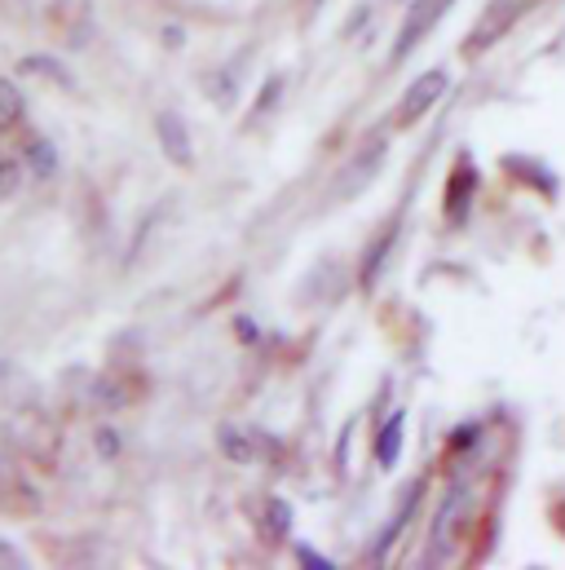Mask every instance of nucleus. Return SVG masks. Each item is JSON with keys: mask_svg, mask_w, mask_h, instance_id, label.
I'll return each mask as SVG.
<instances>
[{"mask_svg": "<svg viewBox=\"0 0 565 570\" xmlns=\"http://www.w3.org/2000/svg\"><path fill=\"white\" fill-rule=\"evenodd\" d=\"M468 504H473V495H468V487H464V482H455V487L442 495V509H437V518H433L428 562H437V558H450V549H455V535H459V527H464V518H468Z\"/></svg>", "mask_w": 565, "mask_h": 570, "instance_id": "obj_1", "label": "nucleus"}, {"mask_svg": "<svg viewBox=\"0 0 565 570\" xmlns=\"http://www.w3.org/2000/svg\"><path fill=\"white\" fill-rule=\"evenodd\" d=\"M450 89V71L446 67H433V71H424V76H416L412 85H407V94H403V102H398V125L407 129V125H416V120H424L433 107H437V98Z\"/></svg>", "mask_w": 565, "mask_h": 570, "instance_id": "obj_2", "label": "nucleus"}, {"mask_svg": "<svg viewBox=\"0 0 565 570\" xmlns=\"http://www.w3.org/2000/svg\"><path fill=\"white\" fill-rule=\"evenodd\" d=\"M217 446H221V455H226V460H235V464L275 460V455L282 451L279 438H270V433H261V429H239V425H221Z\"/></svg>", "mask_w": 565, "mask_h": 570, "instance_id": "obj_3", "label": "nucleus"}, {"mask_svg": "<svg viewBox=\"0 0 565 570\" xmlns=\"http://www.w3.org/2000/svg\"><path fill=\"white\" fill-rule=\"evenodd\" d=\"M526 9H531V0H490V4H486V13L473 22V36H468V45H464V49H468V53L490 49V45H495V40H499V36H504V31L526 13Z\"/></svg>", "mask_w": 565, "mask_h": 570, "instance_id": "obj_4", "label": "nucleus"}, {"mask_svg": "<svg viewBox=\"0 0 565 570\" xmlns=\"http://www.w3.org/2000/svg\"><path fill=\"white\" fill-rule=\"evenodd\" d=\"M155 138H159V150L177 164V168H190L195 164V146H190V129L177 111H159L155 116Z\"/></svg>", "mask_w": 565, "mask_h": 570, "instance_id": "obj_5", "label": "nucleus"}, {"mask_svg": "<svg viewBox=\"0 0 565 570\" xmlns=\"http://www.w3.org/2000/svg\"><path fill=\"white\" fill-rule=\"evenodd\" d=\"M385 155H389V142L385 138H376L371 146H363L358 155H354V164L340 173V186H336V195L340 199H349V195H358L376 173H380V164H385Z\"/></svg>", "mask_w": 565, "mask_h": 570, "instance_id": "obj_6", "label": "nucleus"}, {"mask_svg": "<svg viewBox=\"0 0 565 570\" xmlns=\"http://www.w3.org/2000/svg\"><path fill=\"white\" fill-rule=\"evenodd\" d=\"M450 4H455V0H416V4H412V18H407V27H403V36H398V45H394V58H407L424 40V31H428Z\"/></svg>", "mask_w": 565, "mask_h": 570, "instance_id": "obj_7", "label": "nucleus"}, {"mask_svg": "<svg viewBox=\"0 0 565 570\" xmlns=\"http://www.w3.org/2000/svg\"><path fill=\"white\" fill-rule=\"evenodd\" d=\"M473 195H477V168H473L468 155H464V159L455 164V173H450V186H446V217H450V222H464Z\"/></svg>", "mask_w": 565, "mask_h": 570, "instance_id": "obj_8", "label": "nucleus"}, {"mask_svg": "<svg viewBox=\"0 0 565 570\" xmlns=\"http://www.w3.org/2000/svg\"><path fill=\"white\" fill-rule=\"evenodd\" d=\"M403 438H407V416L403 412H394L385 429L376 433V464L380 469H394L398 464V455H403Z\"/></svg>", "mask_w": 565, "mask_h": 570, "instance_id": "obj_9", "label": "nucleus"}, {"mask_svg": "<svg viewBox=\"0 0 565 570\" xmlns=\"http://www.w3.org/2000/svg\"><path fill=\"white\" fill-rule=\"evenodd\" d=\"M420 491H424V487H420V482H416V487L407 491V500L398 504V513H394V522L385 527V535H380V540H376V549H371V558H376V562H385V558H389V549L398 544V535H403V527H407V522H412V513H416V500H420Z\"/></svg>", "mask_w": 565, "mask_h": 570, "instance_id": "obj_10", "label": "nucleus"}, {"mask_svg": "<svg viewBox=\"0 0 565 570\" xmlns=\"http://www.w3.org/2000/svg\"><path fill=\"white\" fill-rule=\"evenodd\" d=\"M394 239H398V226H389V230L371 244V253H367V262H363V271H358V284L363 287H376L380 271H385V262H389V253H394Z\"/></svg>", "mask_w": 565, "mask_h": 570, "instance_id": "obj_11", "label": "nucleus"}, {"mask_svg": "<svg viewBox=\"0 0 565 570\" xmlns=\"http://www.w3.org/2000/svg\"><path fill=\"white\" fill-rule=\"evenodd\" d=\"M22 159H27V168H31L40 181H49V177L58 173V150H53V142H49V138H27V146H22Z\"/></svg>", "mask_w": 565, "mask_h": 570, "instance_id": "obj_12", "label": "nucleus"}, {"mask_svg": "<svg viewBox=\"0 0 565 570\" xmlns=\"http://www.w3.org/2000/svg\"><path fill=\"white\" fill-rule=\"evenodd\" d=\"M18 71H27V76H44V80H53V85L71 89V76H67V67H62L58 58H49V53H27V58L18 62Z\"/></svg>", "mask_w": 565, "mask_h": 570, "instance_id": "obj_13", "label": "nucleus"}, {"mask_svg": "<svg viewBox=\"0 0 565 570\" xmlns=\"http://www.w3.org/2000/svg\"><path fill=\"white\" fill-rule=\"evenodd\" d=\"M22 94H18V85L9 80V76H0V134H9L18 120H22Z\"/></svg>", "mask_w": 565, "mask_h": 570, "instance_id": "obj_14", "label": "nucleus"}, {"mask_svg": "<svg viewBox=\"0 0 565 570\" xmlns=\"http://www.w3.org/2000/svg\"><path fill=\"white\" fill-rule=\"evenodd\" d=\"M18 186H22V164H18V155L0 150V204H4V199H13V195H18Z\"/></svg>", "mask_w": 565, "mask_h": 570, "instance_id": "obj_15", "label": "nucleus"}, {"mask_svg": "<svg viewBox=\"0 0 565 570\" xmlns=\"http://www.w3.org/2000/svg\"><path fill=\"white\" fill-rule=\"evenodd\" d=\"M266 531H270L275 540H282V535L291 531V504L279 500V495H275V500H266Z\"/></svg>", "mask_w": 565, "mask_h": 570, "instance_id": "obj_16", "label": "nucleus"}, {"mask_svg": "<svg viewBox=\"0 0 565 570\" xmlns=\"http://www.w3.org/2000/svg\"><path fill=\"white\" fill-rule=\"evenodd\" d=\"M504 164H508L513 173H531V181H535L539 190H548V195H557V181H553V168H539V164H531V159H522V155H517V159L508 155Z\"/></svg>", "mask_w": 565, "mask_h": 570, "instance_id": "obj_17", "label": "nucleus"}, {"mask_svg": "<svg viewBox=\"0 0 565 570\" xmlns=\"http://www.w3.org/2000/svg\"><path fill=\"white\" fill-rule=\"evenodd\" d=\"M279 98H282V76H270V80L261 85L257 102H252V120H266V116L279 107Z\"/></svg>", "mask_w": 565, "mask_h": 570, "instance_id": "obj_18", "label": "nucleus"}, {"mask_svg": "<svg viewBox=\"0 0 565 570\" xmlns=\"http://www.w3.org/2000/svg\"><path fill=\"white\" fill-rule=\"evenodd\" d=\"M93 446H98V455H102V460H120V451H125V442H120V429L102 425V429H98V438H93Z\"/></svg>", "mask_w": 565, "mask_h": 570, "instance_id": "obj_19", "label": "nucleus"}, {"mask_svg": "<svg viewBox=\"0 0 565 570\" xmlns=\"http://www.w3.org/2000/svg\"><path fill=\"white\" fill-rule=\"evenodd\" d=\"M208 94H212V98H217L221 107H235V71H226V76H221L217 85L208 80Z\"/></svg>", "mask_w": 565, "mask_h": 570, "instance_id": "obj_20", "label": "nucleus"}, {"mask_svg": "<svg viewBox=\"0 0 565 570\" xmlns=\"http://www.w3.org/2000/svg\"><path fill=\"white\" fill-rule=\"evenodd\" d=\"M296 562H305L309 570H331V567H336L327 553H318V549H309V544H300V549H296Z\"/></svg>", "mask_w": 565, "mask_h": 570, "instance_id": "obj_21", "label": "nucleus"}, {"mask_svg": "<svg viewBox=\"0 0 565 570\" xmlns=\"http://www.w3.org/2000/svg\"><path fill=\"white\" fill-rule=\"evenodd\" d=\"M235 336H239V341H257L261 332H257V323H252L248 314H235Z\"/></svg>", "mask_w": 565, "mask_h": 570, "instance_id": "obj_22", "label": "nucleus"}, {"mask_svg": "<svg viewBox=\"0 0 565 570\" xmlns=\"http://www.w3.org/2000/svg\"><path fill=\"white\" fill-rule=\"evenodd\" d=\"M0 567H22V553L13 544H4V540H0Z\"/></svg>", "mask_w": 565, "mask_h": 570, "instance_id": "obj_23", "label": "nucleus"}, {"mask_svg": "<svg viewBox=\"0 0 565 570\" xmlns=\"http://www.w3.org/2000/svg\"><path fill=\"white\" fill-rule=\"evenodd\" d=\"M13 482V460H9V451L0 446V487H9Z\"/></svg>", "mask_w": 565, "mask_h": 570, "instance_id": "obj_24", "label": "nucleus"}, {"mask_svg": "<svg viewBox=\"0 0 565 570\" xmlns=\"http://www.w3.org/2000/svg\"><path fill=\"white\" fill-rule=\"evenodd\" d=\"M163 40H168V45H181L186 36H181V27H168V31H163Z\"/></svg>", "mask_w": 565, "mask_h": 570, "instance_id": "obj_25", "label": "nucleus"}]
</instances>
